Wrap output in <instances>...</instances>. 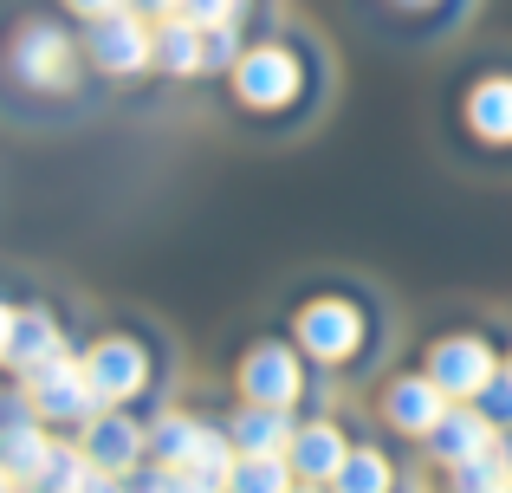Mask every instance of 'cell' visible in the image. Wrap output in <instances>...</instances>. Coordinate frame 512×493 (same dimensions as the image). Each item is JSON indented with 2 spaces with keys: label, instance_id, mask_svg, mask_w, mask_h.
<instances>
[{
  "label": "cell",
  "instance_id": "obj_1",
  "mask_svg": "<svg viewBox=\"0 0 512 493\" xmlns=\"http://www.w3.org/2000/svg\"><path fill=\"white\" fill-rule=\"evenodd\" d=\"M26 403H33L39 422H91L104 409V396L91 390L85 364H72V357H52V364L26 370Z\"/></svg>",
  "mask_w": 512,
  "mask_h": 493
},
{
  "label": "cell",
  "instance_id": "obj_2",
  "mask_svg": "<svg viewBox=\"0 0 512 493\" xmlns=\"http://www.w3.org/2000/svg\"><path fill=\"white\" fill-rule=\"evenodd\" d=\"M85 52H91L98 72L130 78V72H143V65H156V33L143 26L137 7H117V13H104V20H91Z\"/></svg>",
  "mask_w": 512,
  "mask_h": 493
},
{
  "label": "cell",
  "instance_id": "obj_3",
  "mask_svg": "<svg viewBox=\"0 0 512 493\" xmlns=\"http://www.w3.org/2000/svg\"><path fill=\"white\" fill-rule=\"evenodd\" d=\"M7 72L33 91H65L72 85V39L46 20L20 26V39H13V52H7Z\"/></svg>",
  "mask_w": 512,
  "mask_h": 493
},
{
  "label": "cell",
  "instance_id": "obj_4",
  "mask_svg": "<svg viewBox=\"0 0 512 493\" xmlns=\"http://www.w3.org/2000/svg\"><path fill=\"white\" fill-rule=\"evenodd\" d=\"M234 91L247 104H260V111H273V104L299 98V59L279 46H253L234 59Z\"/></svg>",
  "mask_w": 512,
  "mask_h": 493
},
{
  "label": "cell",
  "instance_id": "obj_5",
  "mask_svg": "<svg viewBox=\"0 0 512 493\" xmlns=\"http://www.w3.org/2000/svg\"><path fill=\"white\" fill-rule=\"evenodd\" d=\"M428 377H435L448 396H480L493 377H500V364H493V351L480 338H448V344H435V357H428Z\"/></svg>",
  "mask_w": 512,
  "mask_h": 493
},
{
  "label": "cell",
  "instance_id": "obj_6",
  "mask_svg": "<svg viewBox=\"0 0 512 493\" xmlns=\"http://www.w3.org/2000/svg\"><path fill=\"white\" fill-rule=\"evenodd\" d=\"M85 377H91V390H98L104 403H124V396H137V390H143L150 364H143V351H137L130 338H104V344H91Z\"/></svg>",
  "mask_w": 512,
  "mask_h": 493
},
{
  "label": "cell",
  "instance_id": "obj_7",
  "mask_svg": "<svg viewBox=\"0 0 512 493\" xmlns=\"http://www.w3.org/2000/svg\"><path fill=\"white\" fill-rule=\"evenodd\" d=\"M357 338H363V318L350 312V305H338V299L305 305V312H299V344H305L312 357H325V364L350 357V351H357Z\"/></svg>",
  "mask_w": 512,
  "mask_h": 493
},
{
  "label": "cell",
  "instance_id": "obj_8",
  "mask_svg": "<svg viewBox=\"0 0 512 493\" xmlns=\"http://www.w3.org/2000/svg\"><path fill=\"white\" fill-rule=\"evenodd\" d=\"M240 390L253 396V403H273L286 409L292 396H299V364H292L286 344H253L247 364H240Z\"/></svg>",
  "mask_w": 512,
  "mask_h": 493
},
{
  "label": "cell",
  "instance_id": "obj_9",
  "mask_svg": "<svg viewBox=\"0 0 512 493\" xmlns=\"http://www.w3.org/2000/svg\"><path fill=\"white\" fill-rule=\"evenodd\" d=\"M85 461L98 474H130L143 461V429L130 416H117V409L111 416H91L85 422Z\"/></svg>",
  "mask_w": 512,
  "mask_h": 493
},
{
  "label": "cell",
  "instance_id": "obj_10",
  "mask_svg": "<svg viewBox=\"0 0 512 493\" xmlns=\"http://www.w3.org/2000/svg\"><path fill=\"white\" fill-rule=\"evenodd\" d=\"M428 448H435V461L461 468V461H474V455L493 448V422L480 416V409H448V416L428 429Z\"/></svg>",
  "mask_w": 512,
  "mask_h": 493
},
{
  "label": "cell",
  "instance_id": "obj_11",
  "mask_svg": "<svg viewBox=\"0 0 512 493\" xmlns=\"http://www.w3.org/2000/svg\"><path fill=\"white\" fill-rule=\"evenodd\" d=\"M344 435L331 429V422H305V429H292V448H286V461H292V474H305V481H331V474L344 468Z\"/></svg>",
  "mask_w": 512,
  "mask_h": 493
},
{
  "label": "cell",
  "instance_id": "obj_12",
  "mask_svg": "<svg viewBox=\"0 0 512 493\" xmlns=\"http://www.w3.org/2000/svg\"><path fill=\"white\" fill-rule=\"evenodd\" d=\"M441 396H448V390H441L435 377H402L396 390H389V403H383V409H389V422H396V429L428 435L441 416H448V403H441Z\"/></svg>",
  "mask_w": 512,
  "mask_h": 493
},
{
  "label": "cell",
  "instance_id": "obj_13",
  "mask_svg": "<svg viewBox=\"0 0 512 493\" xmlns=\"http://www.w3.org/2000/svg\"><path fill=\"white\" fill-rule=\"evenodd\" d=\"M156 65L175 72V78L208 72V33H201L195 20H182V13H169V20L156 26Z\"/></svg>",
  "mask_w": 512,
  "mask_h": 493
},
{
  "label": "cell",
  "instance_id": "obj_14",
  "mask_svg": "<svg viewBox=\"0 0 512 493\" xmlns=\"http://www.w3.org/2000/svg\"><path fill=\"white\" fill-rule=\"evenodd\" d=\"M227 442H234L240 455H286V448H292V422H286V409L253 403V409H240V416H234Z\"/></svg>",
  "mask_w": 512,
  "mask_h": 493
},
{
  "label": "cell",
  "instance_id": "obj_15",
  "mask_svg": "<svg viewBox=\"0 0 512 493\" xmlns=\"http://www.w3.org/2000/svg\"><path fill=\"white\" fill-rule=\"evenodd\" d=\"M59 351L65 344H59V318L52 312H13V338H7V364L13 370H39Z\"/></svg>",
  "mask_w": 512,
  "mask_h": 493
},
{
  "label": "cell",
  "instance_id": "obj_16",
  "mask_svg": "<svg viewBox=\"0 0 512 493\" xmlns=\"http://www.w3.org/2000/svg\"><path fill=\"white\" fill-rule=\"evenodd\" d=\"M46 455H52V435L33 416H0V461H7L13 481H33Z\"/></svg>",
  "mask_w": 512,
  "mask_h": 493
},
{
  "label": "cell",
  "instance_id": "obj_17",
  "mask_svg": "<svg viewBox=\"0 0 512 493\" xmlns=\"http://www.w3.org/2000/svg\"><path fill=\"white\" fill-rule=\"evenodd\" d=\"M467 117H474L480 137L512 143V78H487V85L474 91V104H467Z\"/></svg>",
  "mask_w": 512,
  "mask_h": 493
},
{
  "label": "cell",
  "instance_id": "obj_18",
  "mask_svg": "<svg viewBox=\"0 0 512 493\" xmlns=\"http://www.w3.org/2000/svg\"><path fill=\"white\" fill-rule=\"evenodd\" d=\"M227 493H292V461L286 455H240L227 474Z\"/></svg>",
  "mask_w": 512,
  "mask_h": 493
},
{
  "label": "cell",
  "instance_id": "obj_19",
  "mask_svg": "<svg viewBox=\"0 0 512 493\" xmlns=\"http://www.w3.org/2000/svg\"><path fill=\"white\" fill-rule=\"evenodd\" d=\"M85 474H91L85 448H52V455L39 461V474L26 481V493H78V487H85Z\"/></svg>",
  "mask_w": 512,
  "mask_h": 493
},
{
  "label": "cell",
  "instance_id": "obj_20",
  "mask_svg": "<svg viewBox=\"0 0 512 493\" xmlns=\"http://www.w3.org/2000/svg\"><path fill=\"white\" fill-rule=\"evenodd\" d=\"M389 481H396V474H389V461L376 455V448H350L344 468L331 474V487H338V493H389Z\"/></svg>",
  "mask_w": 512,
  "mask_h": 493
},
{
  "label": "cell",
  "instance_id": "obj_21",
  "mask_svg": "<svg viewBox=\"0 0 512 493\" xmlns=\"http://www.w3.org/2000/svg\"><path fill=\"white\" fill-rule=\"evenodd\" d=\"M506 487H512V461L500 448H487V455H474V461L454 468V493H506Z\"/></svg>",
  "mask_w": 512,
  "mask_h": 493
},
{
  "label": "cell",
  "instance_id": "obj_22",
  "mask_svg": "<svg viewBox=\"0 0 512 493\" xmlns=\"http://www.w3.org/2000/svg\"><path fill=\"white\" fill-rule=\"evenodd\" d=\"M195 442H201V422L195 416H163L150 429V448H156V461H163V468H182V461L195 455Z\"/></svg>",
  "mask_w": 512,
  "mask_h": 493
},
{
  "label": "cell",
  "instance_id": "obj_23",
  "mask_svg": "<svg viewBox=\"0 0 512 493\" xmlns=\"http://www.w3.org/2000/svg\"><path fill=\"white\" fill-rule=\"evenodd\" d=\"M175 13H182V20H195L201 33H208V26H227V20H234V0H175Z\"/></svg>",
  "mask_w": 512,
  "mask_h": 493
},
{
  "label": "cell",
  "instance_id": "obj_24",
  "mask_svg": "<svg viewBox=\"0 0 512 493\" xmlns=\"http://www.w3.org/2000/svg\"><path fill=\"white\" fill-rule=\"evenodd\" d=\"M480 416H487V422H512V370H500V377L480 390Z\"/></svg>",
  "mask_w": 512,
  "mask_h": 493
},
{
  "label": "cell",
  "instance_id": "obj_25",
  "mask_svg": "<svg viewBox=\"0 0 512 493\" xmlns=\"http://www.w3.org/2000/svg\"><path fill=\"white\" fill-rule=\"evenodd\" d=\"M130 493H188V481H182V468H163V461H156L150 474H137Z\"/></svg>",
  "mask_w": 512,
  "mask_h": 493
},
{
  "label": "cell",
  "instance_id": "obj_26",
  "mask_svg": "<svg viewBox=\"0 0 512 493\" xmlns=\"http://www.w3.org/2000/svg\"><path fill=\"white\" fill-rule=\"evenodd\" d=\"M214 65H234V20L208 26V72H214Z\"/></svg>",
  "mask_w": 512,
  "mask_h": 493
},
{
  "label": "cell",
  "instance_id": "obj_27",
  "mask_svg": "<svg viewBox=\"0 0 512 493\" xmlns=\"http://www.w3.org/2000/svg\"><path fill=\"white\" fill-rule=\"evenodd\" d=\"M72 13H85V20H104V13H117V7H130V0H65Z\"/></svg>",
  "mask_w": 512,
  "mask_h": 493
},
{
  "label": "cell",
  "instance_id": "obj_28",
  "mask_svg": "<svg viewBox=\"0 0 512 493\" xmlns=\"http://www.w3.org/2000/svg\"><path fill=\"white\" fill-rule=\"evenodd\" d=\"M78 493H130V487H117V474H98V468H91V474H85V487H78Z\"/></svg>",
  "mask_w": 512,
  "mask_h": 493
},
{
  "label": "cell",
  "instance_id": "obj_29",
  "mask_svg": "<svg viewBox=\"0 0 512 493\" xmlns=\"http://www.w3.org/2000/svg\"><path fill=\"white\" fill-rule=\"evenodd\" d=\"M130 7H137L143 20H169V13H175V0H130Z\"/></svg>",
  "mask_w": 512,
  "mask_h": 493
},
{
  "label": "cell",
  "instance_id": "obj_30",
  "mask_svg": "<svg viewBox=\"0 0 512 493\" xmlns=\"http://www.w3.org/2000/svg\"><path fill=\"white\" fill-rule=\"evenodd\" d=\"M7 338H13V312L0 305V364H7Z\"/></svg>",
  "mask_w": 512,
  "mask_h": 493
},
{
  "label": "cell",
  "instance_id": "obj_31",
  "mask_svg": "<svg viewBox=\"0 0 512 493\" xmlns=\"http://www.w3.org/2000/svg\"><path fill=\"white\" fill-rule=\"evenodd\" d=\"M13 487V474H7V461H0V493H7Z\"/></svg>",
  "mask_w": 512,
  "mask_h": 493
},
{
  "label": "cell",
  "instance_id": "obj_32",
  "mask_svg": "<svg viewBox=\"0 0 512 493\" xmlns=\"http://www.w3.org/2000/svg\"><path fill=\"white\" fill-rule=\"evenodd\" d=\"M292 493H318V481H305V487H292Z\"/></svg>",
  "mask_w": 512,
  "mask_h": 493
},
{
  "label": "cell",
  "instance_id": "obj_33",
  "mask_svg": "<svg viewBox=\"0 0 512 493\" xmlns=\"http://www.w3.org/2000/svg\"><path fill=\"white\" fill-rule=\"evenodd\" d=\"M409 7H422V0H409Z\"/></svg>",
  "mask_w": 512,
  "mask_h": 493
},
{
  "label": "cell",
  "instance_id": "obj_34",
  "mask_svg": "<svg viewBox=\"0 0 512 493\" xmlns=\"http://www.w3.org/2000/svg\"><path fill=\"white\" fill-rule=\"evenodd\" d=\"M506 493H512V487H506Z\"/></svg>",
  "mask_w": 512,
  "mask_h": 493
}]
</instances>
